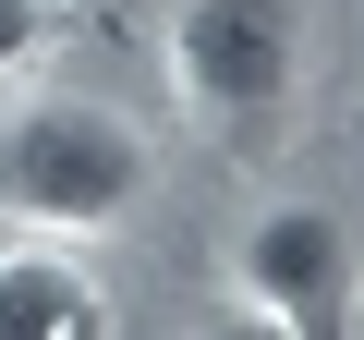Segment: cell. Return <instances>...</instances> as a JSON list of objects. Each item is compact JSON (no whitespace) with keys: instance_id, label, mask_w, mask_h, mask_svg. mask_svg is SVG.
Wrapping results in <instances>:
<instances>
[{"instance_id":"5b68a950","label":"cell","mask_w":364,"mask_h":340,"mask_svg":"<svg viewBox=\"0 0 364 340\" xmlns=\"http://www.w3.org/2000/svg\"><path fill=\"white\" fill-rule=\"evenodd\" d=\"M49 37H61V0H0V73H25Z\"/></svg>"},{"instance_id":"7a4b0ae2","label":"cell","mask_w":364,"mask_h":340,"mask_svg":"<svg viewBox=\"0 0 364 340\" xmlns=\"http://www.w3.org/2000/svg\"><path fill=\"white\" fill-rule=\"evenodd\" d=\"M170 73L207 122H267L304 73V0H182L170 13Z\"/></svg>"},{"instance_id":"3957f363","label":"cell","mask_w":364,"mask_h":340,"mask_svg":"<svg viewBox=\"0 0 364 340\" xmlns=\"http://www.w3.org/2000/svg\"><path fill=\"white\" fill-rule=\"evenodd\" d=\"M231 280H243V304H255L267 328H291V340H328V328L352 316V280H364V255H352V219H340V207H267V219L243 231Z\"/></svg>"},{"instance_id":"277c9868","label":"cell","mask_w":364,"mask_h":340,"mask_svg":"<svg viewBox=\"0 0 364 340\" xmlns=\"http://www.w3.org/2000/svg\"><path fill=\"white\" fill-rule=\"evenodd\" d=\"M97 328H109V292L73 255V231H37L0 255V340H97Z\"/></svg>"},{"instance_id":"6da1fadb","label":"cell","mask_w":364,"mask_h":340,"mask_svg":"<svg viewBox=\"0 0 364 340\" xmlns=\"http://www.w3.org/2000/svg\"><path fill=\"white\" fill-rule=\"evenodd\" d=\"M146 195V134L109 97H25L0 122V207L25 231H109Z\"/></svg>"}]
</instances>
